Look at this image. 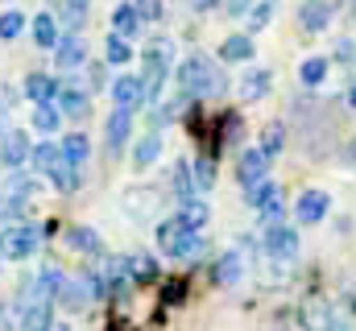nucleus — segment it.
<instances>
[{
    "mask_svg": "<svg viewBox=\"0 0 356 331\" xmlns=\"http://www.w3.org/2000/svg\"><path fill=\"white\" fill-rule=\"evenodd\" d=\"M133 8H137L141 21H158V17H162V0H137Z\"/></svg>",
    "mask_w": 356,
    "mask_h": 331,
    "instance_id": "obj_40",
    "label": "nucleus"
},
{
    "mask_svg": "<svg viewBox=\"0 0 356 331\" xmlns=\"http://www.w3.org/2000/svg\"><path fill=\"white\" fill-rule=\"evenodd\" d=\"M58 112H67L71 120H83L91 112L88 91H79V87H58Z\"/></svg>",
    "mask_w": 356,
    "mask_h": 331,
    "instance_id": "obj_16",
    "label": "nucleus"
},
{
    "mask_svg": "<svg viewBox=\"0 0 356 331\" xmlns=\"http://www.w3.org/2000/svg\"><path fill=\"white\" fill-rule=\"evenodd\" d=\"M241 273H245V257L232 248V252H224L220 261H216V282H224V286H232V282H241Z\"/></svg>",
    "mask_w": 356,
    "mask_h": 331,
    "instance_id": "obj_21",
    "label": "nucleus"
},
{
    "mask_svg": "<svg viewBox=\"0 0 356 331\" xmlns=\"http://www.w3.org/2000/svg\"><path fill=\"white\" fill-rule=\"evenodd\" d=\"M178 220H182V228L199 232V228L211 220V211H207V203H203V199H186V203L178 207Z\"/></svg>",
    "mask_w": 356,
    "mask_h": 331,
    "instance_id": "obj_20",
    "label": "nucleus"
},
{
    "mask_svg": "<svg viewBox=\"0 0 356 331\" xmlns=\"http://www.w3.org/2000/svg\"><path fill=\"white\" fill-rule=\"evenodd\" d=\"M191 8H199V13H203V8H216V0H191Z\"/></svg>",
    "mask_w": 356,
    "mask_h": 331,
    "instance_id": "obj_45",
    "label": "nucleus"
},
{
    "mask_svg": "<svg viewBox=\"0 0 356 331\" xmlns=\"http://www.w3.org/2000/svg\"><path fill=\"white\" fill-rule=\"evenodd\" d=\"M353 17H356V0H353Z\"/></svg>",
    "mask_w": 356,
    "mask_h": 331,
    "instance_id": "obj_50",
    "label": "nucleus"
},
{
    "mask_svg": "<svg viewBox=\"0 0 356 331\" xmlns=\"http://www.w3.org/2000/svg\"><path fill=\"white\" fill-rule=\"evenodd\" d=\"M323 75H327V58H307V63H302V83H307V87L323 83Z\"/></svg>",
    "mask_w": 356,
    "mask_h": 331,
    "instance_id": "obj_38",
    "label": "nucleus"
},
{
    "mask_svg": "<svg viewBox=\"0 0 356 331\" xmlns=\"http://www.w3.org/2000/svg\"><path fill=\"white\" fill-rule=\"evenodd\" d=\"M220 58H224V63H245V58H253V38H249V33H232V38L220 46Z\"/></svg>",
    "mask_w": 356,
    "mask_h": 331,
    "instance_id": "obj_19",
    "label": "nucleus"
},
{
    "mask_svg": "<svg viewBox=\"0 0 356 331\" xmlns=\"http://www.w3.org/2000/svg\"><path fill=\"white\" fill-rule=\"evenodd\" d=\"M266 91H269V71H249L245 83H241V95L245 99H261Z\"/></svg>",
    "mask_w": 356,
    "mask_h": 331,
    "instance_id": "obj_32",
    "label": "nucleus"
},
{
    "mask_svg": "<svg viewBox=\"0 0 356 331\" xmlns=\"http://www.w3.org/2000/svg\"><path fill=\"white\" fill-rule=\"evenodd\" d=\"M33 129H38V133H54V129H58V108H54V104L33 108Z\"/></svg>",
    "mask_w": 356,
    "mask_h": 331,
    "instance_id": "obj_34",
    "label": "nucleus"
},
{
    "mask_svg": "<svg viewBox=\"0 0 356 331\" xmlns=\"http://www.w3.org/2000/svg\"><path fill=\"white\" fill-rule=\"evenodd\" d=\"M67 245L71 248H79V252H99V236H95V228H71L67 232Z\"/></svg>",
    "mask_w": 356,
    "mask_h": 331,
    "instance_id": "obj_31",
    "label": "nucleus"
},
{
    "mask_svg": "<svg viewBox=\"0 0 356 331\" xmlns=\"http://www.w3.org/2000/svg\"><path fill=\"white\" fill-rule=\"evenodd\" d=\"M273 8H277V0H261V4H253V8H249V25H253V33H257V29H266L269 21H273Z\"/></svg>",
    "mask_w": 356,
    "mask_h": 331,
    "instance_id": "obj_35",
    "label": "nucleus"
},
{
    "mask_svg": "<svg viewBox=\"0 0 356 331\" xmlns=\"http://www.w3.org/2000/svg\"><path fill=\"white\" fill-rule=\"evenodd\" d=\"M54 319H50V302H33L21 311V331H50Z\"/></svg>",
    "mask_w": 356,
    "mask_h": 331,
    "instance_id": "obj_23",
    "label": "nucleus"
},
{
    "mask_svg": "<svg viewBox=\"0 0 356 331\" xmlns=\"http://www.w3.org/2000/svg\"><path fill=\"white\" fill-rule=\"evenodd\" d=\"M266 170H269L266 150H245L241 154V166H236V178L245 186H257V182H266Z\"/></svg>",
    "mask_w": 356,
    "mask_h": 331,
    "instance_id": "obj_11",
    "label": "nucleus"
},
{
    "mask_svg": "<svg viewBox=\"0 0 356 331\" xmlns=\"http://www.w3.org/2000/svg\"><path fill=\"white\" fill-rule=\"evenodd\" d=\"M129 133H133V112H120V108H116V112L108 116V150L120 154L124 141H129Z\"/></svg>",
    "mask_w": 356,
    "mask_h": 331,
    "instance_id": "obj_15",
    "label": "nucleus"
},
{
    "mask_svg": "<svg viewBox=\"0 0 356 331\" xmlns=\"http://www.w3.org/2000/svg\"><path fill=\"white\" fill-rule=\"evenodd\" d=\"M327 331H356V323H348V319H332V328Z\"/></svg>",
    "mask_w": 356,
    "mask_h": 331,
    "instance_id": "obj_44",
    "label": "nucleus"
},
{
    "mask_svg": "<svg viewBox=\"0 0 356 331\" xmlns=\"http://www.w3.org/2000/svg\"><path fill=\"white\" fill-rule=\"evenodd\" d=\"M344 158H348V162H356V137L348 141V145H344Z\"/></svg>",
    "mask_w": 356,
    "mask_h": 331,
    "instance_id": "obj_46",
    "label": "nucleus"
},
{
    "mask_svg": "<svg viewBox=\"0 0 356 331\" xmlns=\"http://www.w3.org/2000/svg\"><path fill=\"white\" fill-rule=\"evenodd\" d=\"M195 182H199V186H211V182H216V162H211V158H199V162H195Z\"/></svg>",
    "mask_w": 356,
    "mask_h": 331,
    "instance_id": "obj_39",
    "label": "nucleus"
},
{
    "mask_svg": "<svg viewBox=\"0 0 356 331\" xmlns=\"http://www.w3.org/2000/svg\"><path fill=\"white\" fill-rule=\"evenodd\" d=\"M327 207H332V199H327L323 191H302L298 203H294V216H298L302 224H319V220L327 216Z\"/></svg>",
    "mask_w": 356,
    "mask_h": 331,
    "instance_id": "obj_10",
    "label": "nucleus"
},
{
    "mask_svg": "<svg viewBox=\"0 0 356 331\" xmlns=\"http://www.w3.org/2000/svg\"><path fill=\"white\" fill-rule=\"evenodd\" d=\"M112 99H116L120 112L141 108V104H145V95H141V79H137V75H120V79L112 83Z\"/></svg>",
    "mask_w": 356,
    "mask_h": 331,
    "instance_id": "obj_12",
    "label": "nucleus"
},
{
    "mask_svg": "<svg viewBox=\"0 0 356 331\" xmlns=\"http://www.w3.org/2000/svg\"><path fill=\"white\" fill-rule=\"evenodd\" d=\"M25 211V203L21 199H0V220H8V216H21Z\"/></svg>",
    "mask_w": 356,
    "mask_h": 331,
    "instance_id": "obj_41",
    "label": "nucleus"
},
{
    "mask_svg": "<svg viewBox=\"0 0 356 331\" xmlns=\"http://www.w3.org/2000/svg\"><path fill=\"white\" fill-rule=\"evenodd\" d=\"M54 54H58V71H79L88 63V42L79 33H67V38H58Z\"/></svg>",
    "mask_w": 356,
    "mask_h": 331,
    "instance_id": "obj_7",
    "label": "nucleus"
},
{
    "mask_svg": "<svg viewBox=\"0 0 356 331\" xmlns=\"http://www.w3.org/2000/svg\"><path fill=\"white\" fill-rule=\"evenodd\" d=\"M88 154H91V145H88V137H83V133H71V137L63 141V158L75 166V170H79V166H88Z\"/></svg>",
    "mask_w": 356,
    "mask_h": 331,
    "instance_id": "obj_28",
    "label": "nucleus"
},
{
    "mask_svg": "<svg viewBox=\"0 0 356 331\" xmlns=\"http://www.w3.org/2000/svg\"><path fill=\"white\" fill-rule=\"evenodd\" d=\"M261 241H266V252L277 257V261H294V252H298V232L286 228V224H269Z\"/></svg>",
    "mask_w": 356,
    "mask_h": 331,
    "instance_id": "obj_6",
    "label": "nucleus"
},
{
    "mask_svg": "<svg viewBox=\"0 0 356 331\" xmlns=\"http://www.w3.org/2000/svg\"><path fill=\"white\" fill-rule=\"evenodd\" d=\"M50 331H71V328H63V323H58V328H50Z\"/></svg>",
    "mask_w": 356,
    "mask_h": 331,
    "instance_id": "obj_49",
    "label": "nucleus"
},
{
    "mask_svg": "<svg viewBox=\"0 0 356 331\" xmlns=\"http://www.w3.org/2000/svg\"><path fill=\"white\" fill-rule=\"evenodd\" d=\"M104 54H108V63H112V67H124V63L133 58V46H129L124 38L108 33V42H104Z\"/></svg>",
    "mask_w": 356,
    "mask_h": 331,
    "instance_id": "obj_30",
    "label": "nucleus"
},
{
    "mask_svg": "<svg viewBox=\"0 0 356 331\" xmlns=\"http://www.w3.org/2000/svg\"><path fill=\"white\" fill-rule=\"evenodd\" d=\"M261 150H266V158H277L286 150V124L282 120H269L261 129Z\"/></svg>",
    "mask_w": 356,
    "mask_h": 331,
    "instance_id": "obj_27",
    "label": "nucleus"
},
{
    "mask_svg": "<svg viewBox=\"0 0 356 331\" xmlns=\"http://www.w3.org/2000/svg\"><path fill=\"white\" fill-rule=\"evenodd\" d=\"M112 25H116V38H124V42H129V38L141 29V17H137V8H133V4H120V8L112 13Z\"/></svg>",
    "mask_w": 356,
    "mask_h": 331,
    "instance_id": "obj_26",
    "label": "nucleus"
},
{
    "mask_svg": "<svg viewBox=\"0 0 356 331\" xmlns=\"http://www.w3.org/2000/svg\"><path fill=\"white\" fill-rule=\"evenodd\" d=\"M33 42H38L42 50H54V46H58V25H54L50 13H38V17H33Z\"/></svg>",
    "mask_w": 356,
    "mask_h": 331,
    "instance_id": "obj_24",
    "label": "nucleus"
},
{
    "mask_svg": "<svg viewBox=\"0 0 356 331\" xmlns=\"http://www.w3.org/2000/svg\"><path fill=\"white\" fill-rule=\"evenodd\" d=\"M178 83H182L186 95H220V91H224L220 71H216L203 54H191V58L178 67Z\"/></svg>",
    "mask_w": 356,
    "mask_h": 331,
    "instance_id": "obj_1",
    "label": "nucleus"
},
{
    "mask_svg": "<svg viewBox=\"0 0 356 331\" xmlns=\"http://www.w3.org/2000/svg\"><path fill=\"white\" fill-rule=\"evenodd\" d=\"M158 158H162V137H158V133H145V137L137 141V150H133V162L145 170V166H154Z\"/></svg>",
    "mask_w": 356,
    "mask_h": 331,
    "instance_id": "obj_25",
    "label": "nucleus"
},
{
    "mask_svg": "<svg viewBox=\"0 0 356 331\" xmlns=\"http://www.w3.org/2000/svg\"><path fill=\"white\" fill-rule=\"evenodd\" d=\"M249 207H257L261 216H277V211H282V186H277V182H257V186H249Z\"/></svg>",
    "mask_w": 356,
    "mask_h": 331,
    "instance_id": "obj_13",
    "label": "nucleus"
},
{
    "mask_svg": "<svg viewBox=\"0 0 356 331\" xmlns=\"http://www.w3.org/2000/svg\"><path fill=\"white\" fill-rule=\"evenodd\" d=\"M25 95L33 99V108L54 104V99H58V83L50 79V75H29V79H25Z\"/></svg>",
    "mask_w": 356,
    "mask_h": 331,
    "instance_id": "obj_17",
    "label": "nucleus"
},
{
    "mask_svg": "<svg viewBox=\"0 0 356 331\" xmlns=\"http://www.w3.org/2000/svg\"><path fill=\"white\" fill-rule=\"evenodd\" d=\"M158 191H145V186H133V191H124V199H120V207H124V216H133V220H149L154 211H158Z\"/></svg>",
    "mask_w": 356,
    "mask_h": 331,
    "instance_id": "obj_8",
    "label": "nucleus"
},
{
    "mask_svg": "<svg viewBox=\"0 0 356 331\" xmlns=\"http://www.w3.org/2000/svg\"><path fill=\"white\" fill-rule=\"evenodd\" d=\"M175 191H178V203L195 199V174H191V166H186V162L175 166Z\"/></svg>",
    "mask_w": 356,
    "mask_h": 331,
    "instance_id": "obj_33",
    "label": "nucleus"
},
{
    "mask_svg": "<svg viewBox=\"0 0 356 331\" xmlns=\"http://www.w3.org/2000/svg\"><path fill=\"white\" fill-rule=\"evenodd\" d=\"M0 331H8V307L0 302Z\"/></svg>",
    "mask_w": 356,
    "mask_h": 331,
    "instance_id": "obj_47",
    "label": "nucleus"
},
{
    "mask_svg": "<svg viewBox=\"0 0 356 331\" xmlns=\"http://www.w3.org/2000/svg\"><path fill=\"white\" fill-rule=\"evenodd\" d=\"M302 323H307V331H327L332 328V311H327V302H323V298H307V307H302Z\"/></svg>",
    "mask_w": 356,
    "mask_h": 331,
    "instance_id": "obj_18",
    "label": "nucleus"
},
{
    "mask_svg": "<svg viewBox=\"0 0 356 331\" xmlns=\"http://www.w3.org/2000/svg\"><path fill=\"white\" fill-rule=\"evenodd\" d=\"M348 108H356V79L348 83Z\"/></svg>",
    "mask_w": 356,
    "mask_h": 331,
    "instance_id": "obj_48",
    "label": "nucleus"
},
{
    "mask_svg": "<svg viewBox=\"0 0 356 331\" xmlns=\"http://www.w3.org/2000/svg\"><path fill=\"white\" fill-rule=\"evenodd\" d=\"M124 269H129L137 282H154V277H158V261H154V257H145V252H133V257L124 261Z\"/></svg>",
    "mask_w": 356,
    "mask_h": 331,
    "instance_id": "obj_29",
    "label": "nucleus"
},
{
    "mask_svg": "<svg viewBox=\"0 0 356 331\" xmlns=\"http://www.w3.org/2000/svg\"><path fill=\"white\" fill-rule=\"evenodd\" d=\"M29 162L38 166L42 174H54V170L67 162V158H63V145H54V141H42V145L33 150V158H29Z\"/></svg>",
    "mask_w": 356,
    "mask_h": 331,
    "instance_id": "obj_22",
    "label": "nucleus"
},
{
    "mask_svg": "<svg viewBox=\"0 0 356 331\" xmlns=\"http://www.w3.org/2000/svg\"><path fill=\"white\" fill-rule=\"evenodd\" d=\"M224 8H228V13H232V17H241V13H249V0H228V4H224Z\"/></svg>",
    "mask_w": 356,
    "mask_h": 331,
    "instance_id": "obj_43",
    "label": "nucleus"
},
{
    "mask_svg": "<svg viewBox=\"0 0 356 331\" xmlns=\"http://www.w3.org/2000/svg\"><path fill=\"white\" fill-rule=\"evenodd\" d=\"M50 178H54V186H58V191H75V186H79V170H75L71 162H63Z\"/></svg>",
    "mask_w": 356,
    "mask_h": 331,
    "instance_id": "obj_37",
    "label": "nucleus"
},
{
    "mask_svg": "<svg viewBox=\"0 0 356 331\" xmlns=\"http://www.w3.org/2000/svg\"><path fill=\"white\" fill-rule=\"evenodd\" d=\"M54 8H58V21L75 33V29H83V25H88L91 0H54Z\"/></svg>",
    "mask_w": 356,
    "mask_h": 331,
    "instance_id": "obj_14",
    "label": "nucleus"
},
{
    "mask_svg": "<svg viewBox=\"0 0 356 331\" xmlns=\"http://www.w3.org/2000/svg\"><path fill=\"white\" fill-rule=\"evenodd\" d=\"M166 71H170V42H166V38H158V42L145 50V79H141V95H145V104L162 95Z\"/></svg>",
    "mask_w": 356,
    "mask_h": 331,
    "instance_id": "obj_3",
    "label": "nucleus"
},
{
    "mask_svg": "<svg viewBox=\"0 0 356 331\" xmlns=\"http://www.w3.org/2000/svg\"><path fill=\"white\" fill-rule=\"evenodd\" d=\"M327 21H332V4L327 0H302V8H298V25H302V33H323L327 29Z\"/></svg>",
    "mask_w": 356,
    "mask_h": 331,
    "instance_id": "obj_9",
    "label": "nucleus"
},
{
    "mask_svg": "<svg viewBox=\"0 0 356 331\" xmlns=\"http://www.w3.org/2000/svg\"><path fill=\"white\" fill-rule=\"evenodd\" d=\"M166 302H182V282H170L166 286Z\"/></svg>",
    "mask_w": 356,
    "mask_h": 331,
    "instance_id": "obj_42",
    "label": "nucleus"
},
{
    "mask_svg": "<svg viewBox=\"0 0 356 331\" xmlns=\"http://www.w3.org/2000/svg\"><path fill=\"white\" fill-rule=\"evenodd\" d=\"M158 248L166 252V257H195L199 248H203V236L199 232H191V228H182V220H162L158 224Z\"/></svg>",
    "mask_w": 356,
    "mask_h": 331,
    "instance_id": "obj_2",
    "label": "nucleus"
},
{
    "mask_svg": "<svg viewBox=\"0 0 356 331\" xmlns=\"http://www.w3.org/2000/svg\"><path fill=\"white\" fill-rule=\"evenodd\" d=\"M42 236H46V232H38V228H29V224H13V228L0 232V257H8V261H25L29 252H38Z\"/></svg>",
    "mask_w": 356,
    "mask_h": 331,
    "instance_id": "obj_4",
    "label": "nucleus"
},
{
    "mask_svg": "<svg viewBox=\"0 0 356 331\" xmlns=\"http://www.w3.org/2000/svg\"><path fill=\"white\" fill-rule=\"evenodd\" d=\"M21 29H25V17H21L17 8H8V13H0V38H4V42H13V38H17Z\"/></svg>",
    "mask_w": 356,
    "mask_h": 331,
    "instance_id": "obj_36",
    "label": "nucleus"
},
{
    "mask_svg": "<svg viewBox=\"0 0 356 331\" xmlns=\"http://www.w3.org/2000/svg\"><path fill=\"white\" fill-rule=\"evenodd\" d=\"M29 158H33V145H29V137H25L21 129H8V133L0 137V162L8 166V170H21Z\"/></svg>",
    "mask_w": 356,
    "mask_h": 331,
    "instance_id": "obj_5",
    "label": "nucleus"
}]
</instances>
